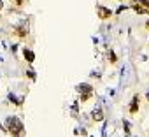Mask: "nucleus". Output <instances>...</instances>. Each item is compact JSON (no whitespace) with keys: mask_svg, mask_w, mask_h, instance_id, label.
Masks as SVG:
<instances>
[{"mask_svg":"<svg viewBox=\"0 0 149 137\" xmlns=\"http://www.w3.org/2000/svg\"><path fill=\"white\" fill-rule=\"evenodd\" d=\"M6 125H7V130H9L14 137H21V134H23V123H21L18 118H9Z\"/></svg>","mask_w":149,"mask_h":137,"instance_id":"nucleus-1","label":"nucleus"},{"mask_svg":"<svg viewBox=\"0 0 149 137\" xmlns=\"http://www.w3.org/2000/svg\"><path fill=\"white\" fill-rule=\"evenodd\" d=\"M133 11L137 14H149V0H139L133 4Z\"/></svg>","mask_w":149,"mask_h":137,"instance_id":"nucleus-2","label":"nucleus"},{"mask_svg":"<svg viewBox=\"0 0 149 137\" xmlns=\"http://www.w3.org/2000/svg\"><path fill=\"white\" fill-rule=\"evenodd\" d=\"M79 90H81V102H86L88 99H91V95H93V88H91L90 85H81Z\"/></svg>","mask_w":149,"mask_h":137,"instance_id":"nucleus-3","label":"nucleus"},{"mask_svg":"<svg viewBox=\"0 0 149 137\" xmlns=\"http://www.w3.org/2000/svg\"><path fill=\"white\" fill-rule=\"evenodd\" d=\"M97 16L100 20H109L112 16V11L109 7H105V6H97Z\"/></svg>","mask_w":149,"mask_h":137,"instance_id":"nucleus-4","label":"nucleus"},{"mask_svg":"<svg viewBox=\"0 0 149 137\" xmlns=\"http://www.w3.org/2000/svg\"><path fill=\"white\" fill-rule=\"evenodd\" d=\"M14 34H16L18 37H26V34H28V25H26V23H21L19 27L14 28Z\"/></svg>","mask_w":149,"mask_h":137,"instance_id":"nucleus-5","label":"nucleus"},{"mask_svg":"<svg viewBox=\"0 0 149 137\" xmlns=\"http://www.w3.org/2000/svg\"><path fill=\"white\" fill-rule=\"evenodd\" d=\"M139 104H140V99H139V95H135L133 100H132V104H130V113L132 114H135L139 111Z\"/></svg>","mask_w":149,"mask_h":137,"instance_id":"nucleus-6","label":"nucleus"},{"mask_svg":"<svg viewBox=\"0 0 149 137\" xmlns=\"http://www.w3.org/2000/svg\"><path fill=\"white\" fill-rule=\"evenodd\" d=\"M23 55H25V58H26L30 63L35 60V55H33V51H32V49H26V48H25V49H23Z\"/></svg>","mask_w":149,"mask_h":137,"instance_id":"nucleus-7","label":"nucleus"},{"mask_svg":"<svg viewBox=\"0 0 149 137\" xmlns=\"http://www.w3.org/2000/svg\"><path fill=\"white\" fill-rule=\"evenodd\" d=\"M93 120H95V121H102V120H104V113H102V109L93 111Z\"/></svg>","mask_w":149,"mask_h":137,"instance_id":"nucleus-8","label":"nucleus"},{"mask_svg":"<svg viewBox=\"0 0 149 137\" xmlns=\"http://www.w3.org/2000/svg\"><path fill=\"white\" fill-rule=\"evenodd\" d=\"M107 58H109V62H111V63H114V62H116V55H114L112 51H107Z\"/></svg>","mask_w":149,"mask_h":137,"instance_id":"nucleus-9","label":"nucleus"},{"mask_svg":"<svg viewBox=\"0 0 149 137\" xmlns=\"http://www.w3.org/2000/svg\"><path fill=\"white\" fill-rule=\"evenodd\" d=\"M11 2H14L18 7H21V6H23V0H11Z\"/></svg>","mask_w":149,"mask_h":137,"instance_id":"nucleus-10","label":"nucleus"},{"mask_svg":"<svg viewBox=\"0 0 149 137\" xmlns=\"http://www.w3.org/2000/svg\"><path fill=\"white\" fill-rule=\"evenodd\" d=\"M4 9V2H2V0H0V11H2Z\"/></svg>","mask_w":149,"mask_h":137,"instance_id":"nucleus-11","label":"nucleus"},{"mask_svg":"<svg viewBox=\"0 0 149 137\" xmlns=\"http://www.w3.org/2000/svg\"><path fill=\"white\" fill-rule=\"evenodd\" d=\"M146 27H147V28H149V20H147V23H146Z\"/></svg>","mask_w":149,"mask_h":137,"instance_id":"nucleus-12","label":"nucleus"}]
</instances>
